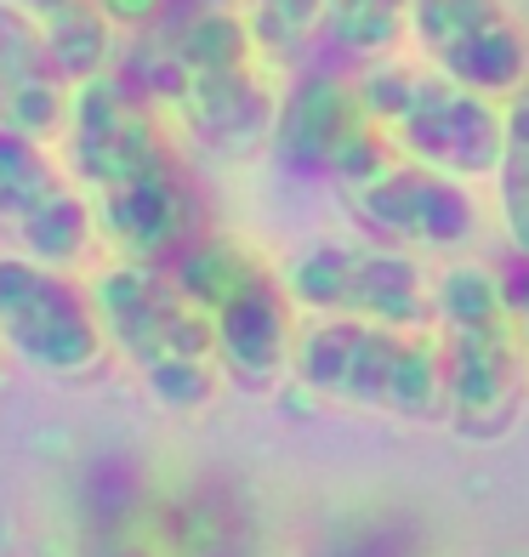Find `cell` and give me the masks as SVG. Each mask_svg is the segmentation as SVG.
Instances as JSON below:
<instances>
[{
    "label": "cell",
    "mask_w": 529,
    "mask_h": 557,
    "mask_svg": "<svg viewBox=\"0 0 529 557\" xmlns=\"http://www.w3.org/2000/svg\"><path fill=\"white\" fill-rule=\"evenodd\" d=\"M63 148L74 183L91 199L97 234L120 250V262L176 268L211 234L206 194L194 183L165 109L125 86L120 74L74 86Z\"/></svg>",
    "instance_id": "obj_1"
},
{
    "label": "cell",
    "mask_w": 529,
    "mask_h": 557,
    "mask_svg": "<svg viewBox=\"0 0 529 557\" xmlns=\"http://www.w3.org/2000/svg\"><path fill=\"white\" fill-rule=\"evenodd\" d=\"M114 74L155 97L183 137L217 160H245L273 143L280 91L239 0H171L155 29L132 35Z\"/></svg>",
    "instance_id": "obj_2"
},
{
    "label": "cell",
    "mask_w": 529,
    "mask_h": 557,
    "mask_svg": "<svg viewBox=\"0 0 529 557\" xmlns=\"http://www.w3.org/2000/svg\"><path fill=\"white\" fill-rule=\"evenodd\" d=\"M433 336L450 382V426L501 438L529 398V324L490 262H450L433 278Z\"/></svg>",
    "instance_id": "obj_3"
},
{
    "label": "cell",
    "mask_w": 529,
    "mask_h": 557,
    "mask_svg": "<svg viewBox=\"0 0 529 557\" xmlns=\"http://www.w3.org/2000/svg\"><path fill=\"white\" fill-rule=\"evenodd\" d=\"M91 296L103 313L109 347L137 370V382L165 410H199L217 393V331L171 268L109 262L91 278Z\"/></svg>",
    "instance_id": "obj_4"
},
{
    "label": "cell",
    "mask_w": 529,
    "mask_h": 557,
    "mask_svg": "<svg viewBox=\"0 0 529 557\" xmlns=\"http://www.w3.org/2000/svg\"><path fill=\"white\" fill-rule=\"evenodd\" d=\"M291 375L319 398L382 410L398 421H444L450 382L433 331H398L370 319H313L302 324Z\"/></svg>",
    "instance_id": "obj_5"
},
{
    "label": "cell",
    "mask_w": 529,
    "mask_h": 557,
    "mask_svg": "<svg viewBox=\"0 0 529 557\" xmlns=\"http://www.w3.org/2000/svg\"><path fill=\"white\" fill-rule=\"evenodd\" d=\"M171 273L206 308L211 331H217V359H222L229 382L262 393L291 370V352L302 336L296 331V296L285 285V273L257 245L229 239V234H206Z\"/></svg>",
    "instance_id": "obj_6"
},
{
    "label": "cell",
    "mask_w": 529,
    "mask_h": 557,
    "mask_svg": "<svg viewBox=\"0 0 529 557\" xmlns=\"http://www.w3.org/2000/svg\"><path fill=\"white\" fill-rule=\"evenodd\" d=\"M359 86H365L370 114L382 120L387 143L398 148V160H421L433 171L462 176V183L501 171L507 103L450 81L433 63H405V58L365 69Z\"/></svg>",
    "instance_id": "obj_7"
},
{
    "label": "cell",
    "mask_w": 529,
    "mask_h": 557,
    "mask_svg": "<svg viewBox=\"0 0 529 557\" xmlns=\"http://www.w3.org/2000/svg\"><path fill=\"white\" fill-rule=\"evenodd\" d=\"M268 148L285 176L331 183L342 194L398 160L382 120L365 103V86L353 74H324V69L291 74V86L280 91V120H273Z\"/></svg>",
    "instance_id": "obj_8"
},
{
    "label": "cell",
    "mask_w": 529,
    "mask_h": 557,
    "mask_svg": "<svg viewBox=\"0 0 529 557\" xmlns=\"http://www.w3.org/2000/svg\"><path fill=\"white\" fill-rule=\"evenodd\" d=\"M296 308L313 319H370L398 331H433V278L410 250L376 239H319L285 268Z\"/></svg>",
    "instance_id": "obj_9"
},
{
    "label": "cell",
    "mask_w": 529,
    "mask_h": 557,
    "mask_svg": "<svg viewBox=\"0 0 529 557\" xmlns=\"http://www.w3.org/2000/svg\"><path fill=\"white\" fill-rule=\"evenodd\" d=\"M0 342L58 382L91 375L109 359V331L91 285H81L69 268H46L12 250H0Z\"/></svg>",
    "instance_id": "obj_10"
},
{
    "label": "cell",
    "mask_w": 529,
    "mask_h": 557,
    "mask_svg": "<svg viewBox=\"0 0 529 557\" xmlns=\"http://www.w3.org/2000/svg\"><path fill=\"white\" fill-rule=\"evenodd\" d=\"M0 245L12 257L69 273L91 262L103 245L74 171H63L40 137L7 132V125H0Z\"/></svg>",
    "instance_id": "obj_11"
},
{
    "label": "cell",
    "mask_w": 529,
    "mask_h": 557,
    "mask_svg": "<svg viewBox=\"0 0 529 557\" xmlns=\"http://www.w3.org/2000/svg\"><path fill=\"white\" fill-rule=\"evenodd\" d=\"M342 199L365 239L410 250V257L416 250H467L484 234V211H478L472 183L421 160H393L387 171L347 188Z\"/></svg>",
    "instance_id": "obj_12"
},
{
    "label": "cell",
    "mask_w": 529,
    "mask_h": 557,
    "mask_svg": "<svg viewBox=\"0 0 529 557\" xmlns=\"http://www.w3.org/2000/svg\"><path fill=\"white\" fill-rule=\"evenodd\" d=\"M410 46L421 63L495 103L529 86V29L507 0H416Z\"/></svg>",
    "instance_id": "obj_13"
},
{
    "label": "cell",
    "mask_w": 529,
    "mask_h": 557,
    "mask_svg": "<svg viewBox=\"0 0 529 557\" xmlns=\"http://www.w3.org/2000/svg\"><path fill=\"white\" fill-rule=\"evenodd\" d=\"M74 114V86L58 69L46 29L17 0H0V125L40 143H58Z\"/></svg>",
    "instance_id": "obj_14"
},
{
    "label": "cell",
    "mask_w": 529,
    "mask_h": 557,
    "mask_svg": "<svg viewBox=\"0 0 529 557\" xmlns=\"http://www.w3.org/2000/svg\"><path fill=\"white\" fill-rule=\"evenodd\" d=\"M410 7L416 0H331L324 29L308 52V69L353 74V81H359L365 69L387 63L398 46L410 40Z\"/></svg>",
    "instance_id": "obj_15"
},
{
    "label": "cell",
    "mask_w": 529,
    "mask_h": 557,
    "mask_svg": "<svg viewBox=\"0 0 529 557\" xmlns=\"http://www.w3.org/2000/svg\"><path fill=\"white\" fill-rule=\"evenodd\" d=\"M250 17V35H257V52L268 69H308V52L324 29V12L331 0H239Z\"/></svg>",
    "instance_id": "obj_16"
},
{
    "label": "cell",
    "mask_w": 529,
    "mask_h": 557,
    "mask_svg": "<svg viewBox=\"0 0 529 557\" xmlns=\"http://www.w3.org/2000/svg\"><path fill=\"white\" fill-rule=\"evenodd\" d=\"M46 46H52L58 69L69 74V86H86V81H103L114 74V23L91 7V0H74V7L40 17Z\"/></svg>",
    "instance_id": "obj_17"
},
{
    "label": "cell",
    "mask_w": 529,
    "mask_h": 557,
    "mask_svg": "<svg viewBox=\"0 0 529 557\" xmlns=\"http://www.w3.org/2000/svg\"><path fill=\"white\" fill-rule=\"evenodd\" d=\"M495 199L513 250L529 257V86L507 97V148H501V171H495Z\"/></svg>",
    "instance_id": "obj_18"
},
{
    "label": "cell",
    "mask_w": 529,
    "mask_h": 557,
    "mask_svg": "<svg viewBox=\"0 0 529 557\" xmlns=\"http://www.w3.org/2000/svg\"><path fill=\"white\" fill-rule=\"evenodd\" d=\"M91 7L103 12L120 35H148L171 12V0H91Z\"/></svg>",
    "instance_id": "obj_19"
},
{
    "label": "cell",
    "mask_w": 529,
    "mask_h": 557,
    "mask_svg": "<svg viewBox=\"0 0 529 557\" xmlns=\"http://www.w3.org/2000/svg\"><path fill=\"white\" fill-rule=\"evenodd\" d=\"M501 285H507L513 308H518V313H524V324H529V257H518V250H513V268L501 273Z\"/></svg>",
    "instance_id": "obj_20"
},
{
    "label": "cell",
    "mask_w": 529,
    "mask_h": 557,
    "mask_svg": "<svg viewBox=\"0 0 529 557\" xmlns=\"http://www.w3.org/2000/svg\"><path fill=\"white\" fill-rule=\"evenodd\" d=\"M23 12H35V17H52V12H63V7H74V0H17Z\"/></svg>",
    "instance_id": "obj_21"
}]
</instances>
